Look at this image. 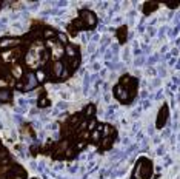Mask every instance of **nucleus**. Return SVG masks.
I'll return each mask as SVG.
<instances>
[{
  "label": "nucleus",
  "mask_w": 180,
  "mask_h": 179,
  "mask_svg": "<svg viewBox=\"0 0 180 179\" xmlns=\"http://www.w3.org/2000/svg\"><path fill=\"white\" fill-rule=\"evenodd\" d=\"M63 64H62V62H56V64H54V76H56V77H62V74H63Z\"/></svg>",
  "instance_id": "obj_4"
},
{
  "label": "nucleus",
  "mask_w": 180,
  "mask_h": 179,
  "mask_svg": "<svg viewBox=\"0 0 180 179\" xmlns=\"http://www.w3.org/2000/svg\"><path fill=\"white\" fill-rule=\"evenodd\" d=\"M20 40L19 39H3L2 42H0V46L2 48H8V46H12V45H17Z\"/></svg>",
  "instance_id": "obj_5"
},
{
  "label": "nucleus",
  "mask_w": 180,
  "mask_h": 179,
  "mask_svg": "<svg viewBox=\"0 0 180 179\" xmlns=\"http://www.w3.org/2000/svg\"><path fill=\"white\" fill-rule=\"evenodd\" d=\"M119 37H120V34H119ZM125 40V28H122V42Z\"/></svg>",
  "instance_id": "obj_12"
},
{
  "label": "nucleus",
  "mask_w": 180,
  "mask_h": 179,
  "mask_svg": "<svg viewBox=\"0 0 180 179\" xmlns=\"http://www.w3.org/2000/svg\"><path fill=\"white\" fill-rule=\"evenodd\" d=\"M8 100H11L10 90H0V102H8Z\"/></svg>",
  "instance_id": "obj_6"
},
{
  "label": "nucleus",
  "mask_w": 180,
  "mask_h": 179,
  "mask_svg": "<svg viewBox=\"0 0 180 179\" xmlns=\"http://www.w3.org/2000/svg\"><path fill=\"white\" fill-rule=\"evenodd\" d=\"M65 51H66V54L69 56V59H74V57H77V50H75L74 46H71V45H66V48H65Z\"/></svg>",
  "instance_id": "obj_7"
},
{
  "label": "nucleus",
  "mask_w": 180,
  "mask_h": 179,
  "mask_svg": "<svg viewBox=\"0 0 180 179\" xmlns=\"http://www.w3.org/2000/svg\"><path fill=\"white\" fill-rule=\"evenodd\" d=\"M25 79H28V80H26L28 83H22V90H23V91H29V90H33V88L37 87V77L34 76V73L25 74Z\"/></svg>",
  "instance_id": "obj_3"
},
{
  "label": "nucleus",
  "mask_w": 180,
  "mask_h": 179,
  "mask_svg": "<svg viewBox=\"0 0 180 179\" xmlns=\"http://www.w3.org/2000/svg\"><path fill=\"white\" fill-rule=\"evenodd\" d=\"M92 113H94V107H92V105H88L86 111H85V116H86V118H89V116H92Z\"/></svg>",
  "instance_id": "obj_9"
},
{
  "label": "nucleus",
  "mask_w": 180,
  "mask_h": 179,
  "mask_svg": "<svg viewBox=\"0 0 180 179\" xmlns=\"http://www.w3.org/2000/svg\"><path fill=\"white\" fill-rule=\"evenodd\" d=\"M114 91H115V97H117V99H120L122 102H126L129 99V96H132L131 93H129V90L126 87H123V85H117Z\"/></svg>",
  "instance_id": "obj_2"
},
{
  "label": "nucleus",
  "mask_w": 180,
  "mask_h": 179,
  "mask_svg": "<svg viewBox=\"0 0 180 179\" xmlns=\"http://www.w3.org/2000/svg\"><path fill=\"white\" fill-rule=\"evenodd\" d=\"M166 114H168V110H166V107H165V108L162 110V113H160V120H159V124H157V127H163V124L166 120Z\"/></svg>",
  "instance_id": "obj_8"
},
{
  "label": "nucleus",
  "mask_w": 180,
  "mask_h": 179,
  "mask_svg": "<svg viewBox=\"0 0 180 179\" xmlns=\"http://www.w3.org/2000/svg\"><path fill=\"white\" fill-rule=\"evenodd\" d=\"M48 104H49V102H48V99H45V97H42V99L39 100V107H42V108L45 105H48Z\"/></svg>",
  "instance_id": "obj_11"
},
{
  "label": "nucleus",
  "mask_w": 180,
  "mask_h": 179,
  "mask_svg": "<svg viewBox=\"0 0 180 179\" xmlns=\"http://www.w3.org/2000/svg\"><path fill=\"white\" fill-rule=\"evenodd\" d=\"M80 16L83 17L82 23H83V26H86V28H92V26L97 23V19H96V16H94L91 11H88V10H85V11H80Z\"/></svg>",
  "instance_id": "obj_1"
},
{
  "label": "nucleus",
  "mask_w": 180,
  "mask_h": 179,
  "mask_svg": "<svg viewBox=\"0 0 180 179\" xmlns=\"http://www.w3.org/2000/svg\"><path fill=\"white\" fill-rule=\"evenodd\" d=\"M45 37L46 39H52V37H56V33L51 29H48V31H45Z\"/></svg>",
  "instance_id": "obj_10"
}]
</instances>
